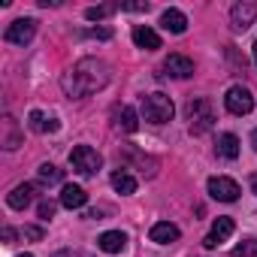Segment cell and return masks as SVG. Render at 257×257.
Listing matches in <instances>:
<instances>
[{
    "label": "cell",
    "mask_w": 257,
    "mask_h": 257,
    "mask_svg": "<svg viewBox=\"0 0 257 257\" xmlns=\"http://www.w3.org/2000/svg\"><path fill=\"white\" fill-rule=\"evenodd\" d=\"M109 82V67L97 58H82L79 64H73L70 73H64L61 85L67 91V97H88L100 88H106Z\"/></svg>",
    "instance_id": "6da1fadb"
},
{
    "label": "cell",
    "mask_w": 257,
    "mask_h": 257,
    "mask_svg": "<svg viewBox=\"0 0 257 257\" xmlns=\"http://www.w3.org/2000/svg\"><path fill=\"white\" fill-rule=\"evenodd\" d=\"M173 115H176V106H173V100H170L167 94L155 91V94L143 97V118H146V121H152V124H167V121H173Z\"/></svg>",
    "instance_id": "7a4b0ae2"
},
{
    "label": "cell",
    "mask_w": 257,
    "mask_h": 257,
    "mask_svg": "<svg viewBox=\"0 0 257 257\" xmlns=\"http://www.w3.org/2000/svg\"><path fill=\"white\" fill-rule=\"evenodd\" d=\"M70 167H73L76 173H82V176H97L100 167H103V158H100L91 146H76V149L70 152Z\"/></svg>",
    "instance_id": "3957f363"
},
{
    "label": "cell",
    "mask_w": 257,
    "mask_h": 257,
    "mask_svg": "<svg viewBox=\"0 0 257 257\" xmlns=\"http://www.w3.org/2000/svg\"><path fill=\"white\" fill-rule=\"evenodd\" d=\"M188 118H191V134L194 137L212 131V124H215V115H212L209 100H191L188 103Z\"/></svg>",
    "instance_id": "277c9868"
},
{
    "label": "cell",
    "mask_w": 257,
    "mask_h": 257,
    "mask_svg": "<svg viewBox=\"0 0 257 257\" xmlns=\"http://www.w3.org/2000/svg\"><path fill=\"white\" fill-rule=\"evenodd\" d=\"M224 106H227V112H233V115H248V112L254 109V97H251L248 88L233 85V88L227 91V97H224Z\"/></svg>",
    "instance_id": "5b68a950"
},
{
    "label": "cell",
    "mask_w": 257,
    "mask_h": 257,
    "mask_svg": "<svg viewBox=\"0 0 257 257\" xmlns=\"http://www.w3.org/2000/svg\"><path fill=\"white\" fill-rule=\"evenodd\" d=\"M34 34H37V22H34V19H19V22H13V25L7 28L4 40L13 43V46H28V43L34 40Z\"/></svg>",
    "instance_id": "8992f818"
},
{
    "label": "cell",
    "mask_w": 257,
    "mask_h": 257,
    "mask_svg": "<svg viewBox=\"0 0 257 257\" xmlns=\"http://www.w3.org/2000/svg\"><path fill=\"white\" fill-rule=\"evenodd\" d=\"M209 197L221 200V203H233V200H239V185L227 176H212L209 179Z\"/></svg>",
    "instance_id": "52a82bcc"
},
{
    "label": "cell",
    "mask_w": 257,
    "mask_h": 257,
    "mask_svg": "<svg viewBox=\"0 0 257 257\" xmlns=\"http://www.w3.org/2000/svg\"><path fill=\"white\" fill-rule=\"evenodd\" d=\"M254 19H257V4H254V0H242V4H236L230 10V25H233L236 34L239 31H248L254 25Z\"/></svg>",
    "instance_id": "ba28073f"
},
{
    "label": "cell",
    "mask_w": 257,
    "mask_h": 257,
    "mask_svg": "<svg viewBox=\"0 0 257 257\" xmlns=\"http://www.w3.org/2000/svg\"><path fill=\"white\" fill-rule=\"evenodd\" d=\"M233 230H236L233 218H215V224H212V233L203 239V245H206V248H218L221 242H227V239L233 236Z\"/></svg>",
    "instance_id": "9c48e42d"
},
{
    "label": "cell",
    "mask_w": 257,
    "mask_h": 257,
    "mask_svg": "<svg viewBox=\"0 0 257 257\" xmlns=\"http://www.w3.org/2000/svg\"><path fill=\"white\" fill-rule=\"evenodd\" d=\"M164 70H167L173 79H188V76H194V61H191L188 55H170V58L164 61Z\"/></svg>",
    "instance_id": "30bf717a"
},
{
    "label": "cell",
    "mask_w": 257,
    "mask_h": 257,
    "mask_svg": "<svg viewBox=\"0 0 257 257\" xmlns=\"http://www.w3.org/2000/svg\"><path fill=\"white\" fill-rule=\"evenodd\" d=\"M112 118H115V127H118L121 134H137L140 118H137V112H134L131 106H118V109L112 112Z\"/></svg>",
    "instance_id": "8fae6325"
},
{
    "label": "cell",
    "mask_w": 257,
    "mask_h": 257,
    "mask_svg": "<svg viewBox=\"0 0 257 257\" xmlns=\"http://www.w3.org/2000/svg\"><path fill=\"white\" fill-rule=\"evenodd\" d=\"M0 127H4V140H0V146H4L7 152H16L22 146V134H19V124L13 115H4V121H0Z\"/></svg>",
    "instance_id": "7c38bea8"
},
{
    "label": "cell",
    "mask_w": 257,
    "mask_h": 257,
    "mask_svg": "<svg viewBox=\"0 0 257 257\" xmlns=\"http://www.w3.org/2000/svg\"><path fill=\"white\" fill-rule=\"evenodd\" d=\"M97 245H100V251H106V254H121V251L127 248V236H124L121 230H106V233L97 239Z\"/></svg>",
    "instance_id": "4fadbf2b"
},
{
    "label": "cell",
    "mask_w": 257,
    "mask_h": 257,
    "mask_svg": "<svg viewBox=\"0 0 257 257\" xmlns=\"http://www.w3.org/2000/svg\"><path fill=\"white\" fill-rule=\"evenodd\" d=\"M161 28L170 31V34H185V31H188V19H185L182 10H164V16H161Z\"/></svg>",
    "instance_id": "5bb4252c"
},
{
    "label": "cell",
    "mask_w": 257,
    "mask_h": 257,
    "mask_svg": "<svg viewBox=\"0 0 257 257\" xmlns=\"http://www.w3.org/2000/svg\"><path fill=\"white\" fill-rule=\"evenodd\" d=\"M85 203H88L85 188H79V185H64V191H61V206H64V209H82Z\"/></svg>",
    "instance_id": "9a60e30c"
},
{
    "label": "cell",
    "mask_w": 257,
    "mask_h": 257,
    "mask_svg": "<svg viewBox=\"0 0 257 257\" xmlns=\"http://www.w3.org/2000/svg\"><path fill=\"white\" fill-rule=\"evenodd\" d=\"M134 43H137L140 49H146V52L161 49V37H158L152 28H146V25H137V28H134Z\"/></svg>",
    "instance_id": "2e32d148"
},
{
    "label": "cell",
    "mask_w": 257,
    "mask_h": 257,
    "mask_svg": "<svg viewBox=\"0 0 257 257\" xmlns=\"http://www.w3.org/2000/svg\"><path fill=\"white\" fill-rule=\"evenodd\" d=\"M152 242H158V245H170V242H176L179 239V227L176 224H170V221H158L155 227H152Z\"/></svg>",
    "instance_id": "e0dca14e"
},
{
    "label": "cell",
    "mask_w": 257,
    "mask_h": 257,
    "mask_svg": "<svg viewBox=\"0 0 257 257\" xmlns=\"http://www.w3.org/2000/svg\"><path fill=\"white\" fill-rule=\"evenodd\" d=\"M34 191H37L34 185H19V188H13V194L7 197V203L22 212V209H28V206L34 203Z\"/></svg>",
    "instance_id": "ac0fdd59"
},
{
    "label": "cell",
    "mask_w": 257,
    "mask_h": 257,
    "mask_svg": "<svg viewBox=\"0 0 257 257\" xmlns=\"http://www.w3.org/2000/svg\"><path fill=\"white\" fill-rule=\"evenodd\" d=\"M28 124H31V131H37V134H55V131H61V124L55 118H46L40 109H34L28 115Z\"/></svg>",
    "instance_id": "d6986e66"
},
{
    "label": "cell",
    "mask_w": 257,
    "mask_h": 257,
    "mask_svg": "<svg viewBox=\"0 0 257 257\" xmlns=\"http://www.w3.org/2000/svg\"><path fill=\"white\" fill-rule=\"evenodd\" d=\"M215 152H218L221 158H227V161H236V158H239V140H236L233 134H221Z\"/></svg>",
    "instance_id": "ffe728a7"
},
{
    "label": "cell",
    "mask_w": 257,
    "mask_h": 257,
    "mask_svg": "<svg viewBox=\"0 0 257 257\" xmlns=\"http://www.w3.org/2000/svg\"><path fill=\"white\" fill-rule=\"evenodd\" d=\"M112 188H115L118 194H124V197H127V194H137V179H134L131 173L121 170V173L112 176Z\"/></svg>",
    "instance_id": "44dd1931"
},
{
    "label": "cell",
    "mask_w": 257,
    "mask_h": 257,
    "mask_svg": "<svg viewBox=\"0 0 257 257\" xmlns=\"http://www.w3.org/2000/svg\"><path fill=\"white\" fill-rule=\"evenodd\" d=\"M37 176H40V182H43V185H58V182L64 179V173H61L55 164H43V167L37 170Z\"/></svg>",
    "instance_id": "7402d4cb"
},
{
    "label": "cell",
    "mask_w": 257,
    "mask_h": 257,
    "mask_svg": "<svg viewBox=\"0 0 257 257\" xmlns=\"http://www.w3.org/2000/svg\"><path fill=\"white\" fill-rule=\"evenodd\" d=\"M121 7L118 4H103V7H91V10H85V19L88 22H100V19H106V16H112V13H118Z\"/></svg>",
    "instance_id": "603a6c76"
},
{
    "label": "cell",
    "mask_w": 257,
    "mask_h": 257,
    "mask_svg": "<svg viewBox=\"0 0 257 257\" xmlns=\"http://www.w3.org/2000/svg\"><path fill=\"white\" fill-rule=\"evenodd\" d=\"M233 254H236V257H257V239H245V242H239V245L233 248Z\"/></svg>",
    "instance_id": "cb8c5ba5"
},
{
    "label": "cell",
    "mask_w": 257,
    "mask_h": 257,
    "mask_svg": "<svg viewBox=\"0 0 257 257\" xmlns=\"http://www.w3.org/2000/svg\"><path fill=\"white\" fill-rule=\"evenodd\" d=\"M55 209H58V206H55L52 200H46V203H40V218H52V215H55Z\"/></svg>",
    "instance_id": "d4e9b609"
},
{
    "label": "cell",
    "mask_w": 257,
    "mask_h": 257,
    "mask_svg": "<svg viewBox=\"0 0 257 257\" xmlns=\"http://www.w3.org/2000/svg\"><path fill=\"white\" fill-rule=\"evenodd\" d=\"M25 239L40 242V239H43V227H25Z\"/></svg>",
    "instance_id": "484cf974"
},
{
    "label": "cell",
    "mask_w": 257,
    "mask_h": 257,
    "mask_svg": "<svg viewBox=\"0 0 257 257\" xmlns=\"http://www.w3.org/2000/svg\"><path fill=\"white\" fill-rule=\"evenodd\" d=\"M85 37H94V40H109V37H112V31H109V28H100V31H88Z\"/></svg>",
    "instance_id": "4316f807"
},
{
    "label": "cell",
    "mask_w": 257,
    "mask_h": 257,
    "mask_svg": "<svg viewBox=\"0 0 257 257\" xmlns=\"http://www.w3.org/2000/svg\"><path fill=\"white\" fill-rule=\"evenodd\" d=\"M121 10H127V13H146V10H149V4H124Z\"/></svg>",
    "instance_id": "83f0119b"
},
{
    "label": "cell",
    "mask_w": 257,
    "mask_h": 257,
    "mask_svg": "<svg viewBox=\"0 0 257 257\" xmlns=\"http://www.w3.org/2000/svg\"><path fill=\"white\" fill-rule=\"evenodd\" d=\"M4 239L13 242V239H16V230H13V227H4Z\"/></svg>",
    "instance_id": "f1b7e54d"
},
{
    "label": "cell",
    "mask_w": 257,
    "mask_h": 257,
    "mask_svg": "<svg viewBox=\"0 0 257 257\" xmlns=\"http://www.w3.org/2000/svg\"><path fill=\"white\" fill-rule=\"evenodd\" d=\"M251 146H254V152H257V131L251 134Z\"/></svg>",
    "instance_id": "f546056e"
},
{
    "label": "cell",
    "mask_w": 257,
    "mask_h": 257,
    "mask_svg": "<svg viewBox=\"0 0 257 257\" xmlns=\"http://www.w3.org/2000/svg\"><path fill=\"white\" fill-rule=\"evenodd\" d=\"M251 188H254V194H257V176H254V179H251Z\"/></svg>",
    "instance_id": "4dcf8cb0"
},
{
    "label": "cell",
    "mask_w": 257,
    "mask_h": 257,
    "mask_svg": "<svg viewBox=\"0 0 257 257\" xmlns=\"http://www.w3.org/2000/svg\"><path fill=\"white\" fill-rule=\"evenodd\" d=\"M55 257H70V254H67V251H58V254H55Z\"/></svg>",
    "instance_id": "1f68e13d"
},
{
    "label": "cell",
    "mask_w": 257,
    "mask_h": 257,
    "mask_svg": "<svg viewBox=\"0 0 257 257\" xmlns=\"http://www.w3.org/2000/svg\"><path fill=\"white\" fill-rule=\"evenodd\" d=\"M254 64H257V43H254Z\"/></svg>",
    "instance_id": "d6a6232c"
},
{
    "label": "cell",
    "mask_w": 257,
    "mask_h": 257,
    "mask_svg": "<svg viewBox=\"0 0 257 257\" xmlns=\"http://www.w3.org/2000/svg\"><path fill=\"white\" fill-rule=\"evenodd\" d=\"M19 257H34V254H19Z\"/></svg>",
    "instance_id": "836d02e7"
}]
</instances>
